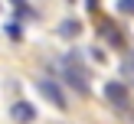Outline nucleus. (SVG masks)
<instances>
[{"label":"nucleus","mask_w":134,"mask_h":124,"mask_svg":"<svg viewBox=\"0 0 134 124\" xmlns=\"http://www.w3.org/2000/svg\"><path fill=\"white\" fill-rule=\"evenodd\" d=\"M10 121H16V124H33V121H36V108H33L30 101H13V104H10Z\"/></svg>","instance_id":"7ed1b4c3"},{"label":"nucleus","mask_w":134,"mask_h":124,"mask_svg":"<svg viewBox=\"0 0 134 124\" xmlns=\"http://www.w3.org/2000/svg\"><path fill=\"white\" fill-rule=\"evenodd\" d=\"M3 33H7V36H13V39H20V36H23L20 23H7V26H3Z\"/></svg>","instance_id":"0eeeda50"},{"label":"nucleus","mask_w":134,"mask_h":124,"mask_svg":"<svg viewBox=\"0 0 134 124\" xmlns=\"http://www.w3.org/2000/svg\"><path fill=\"white\" fill-rule=\"evenodd\" d=\"M105 98H108L111 104H118V108H128L131 91H128V85H121V82H108L105 85Z\"/></svg>","instance_id":"20e7f679"},{"label":"nucleus","mask_w":134,"mask_h":124,"mask_svg":"<svg viewBox=\"0 0 134 124\" xmlns=\"http://www.w3.org/2000/svg\"><path fill=\"white\" fill-rule=\"evenodd\" d=\"M118 10H121V13H131V16H134V0H118Z\"/></svg>","instance_id":"6e6552de"},{"label":"nucleus","mask_w":134,"mask_h":124,"mask_svg":"<svg viewBox=\"0 0 134 124\" xmlns=\"http://www.w3.org/2000/svg\"><path fill=\"white\" fill-rule=\"evenodd\" d=\"M102 33H105V39H108L111 46H121V43H124V39H121V33H118L111 23H102Z\"/></svg>","instance_id":"423d86ee"},{"label":"nucleus","mask_w":134,"mask_h":124,"mask_svg":"<svg viewBox=\"0 0 134 124\" xmlns=\"http://www.w3.org/2000/svg\"><path fill=\"white\" fill-rule=\"evenodd\" d=\"M79 33H82V23H79V20H65V23H59V36L72 39V36H79Z\"/></svg>","instance_id":"39448f33"},{"label":"nucleus","mask_w":134,"mask_h":124,"mask_svg":"<svg viewBox=\"0 0 134 124\" xmlns=\"http://www.w3.org/2000/svg\"><path fill=\"white\" fill-rule=\"evenodd\" d=\"M62 78H65V82H69V85H72L75 91H82V95L88 91V78H85V72L79 69L75 62H72V56L65 59V65H62Z\"/></svg>","instance_id":"f257e3e1"},{"label":"nucleus","mask_w":134,"mask_h":124,"mask_svg":"<svg viewBox=\"0 0 134 124\" xmlns=\"http://www.w3.org/2000/svg\"><path fill=\"white\" fill-rule=\"evenodd\" d=\"M121 69H124V72H134V52H128V59H124Z\"/></svg>","instance_id":"9d476101"},{"label":"nucleus","mask_w":134,"mask_h":124,"mask_svg":"<svg viewBox=\"0 0 134 124\" xmlns=\"http://www.w3.org/2000/svg\"><path fill=\"white\" fill-rule=\"evenodd\" d=\"M36 91L46 98L49 104H56V108H65V95H62V88H59L52 78H36Z\"/></svg>","instance_id":"f03ea898"},{"label":"nucleus","mask_w":134,"mask_h":124,"mask_svg":"<svg viewBox=\"0 0 134 124\" xmlns=\"http://www.w3.org/2000/svg\"><path fill=\"white\" fill-rule=\"evenodd\" d=\"M13 7H16V10H20V13H23V16H26V20H30V16H33V10H30V7H26V3H23V0H13Z\"/></svg>","instance_id":"1a4fd4ad"}]
</instances>
